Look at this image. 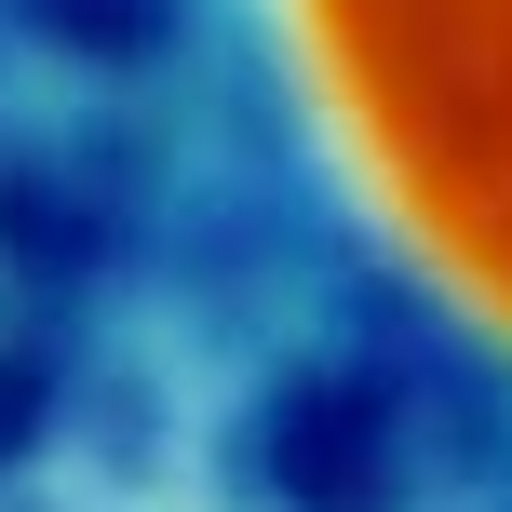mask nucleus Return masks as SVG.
I'll return each mask as SVG.
<instances>
[{"mask_svg": "<svg viewBox=\"0 0 512 512\" xmlns=\"http://www.w3.org/2000/svg\"><path fill=\"white\" fill-rule=\"evenodd\" d=\"M310 176L486 351H512V0H230Z\"/></svg>", "mask_w": 512, "mask_h": 512, "instance_id": "nucleus-1", "label": "nucleus"}]
</instances>
